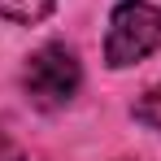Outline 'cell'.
Returning a JSON list of instances; mask_svg holds the SVG:
<instances>
[{
    "instance_id": "obj_1",
    "label": "cell",
    "mask_w": 161,
    "mask_h": 161,
    "mask_svg": "<svg viewBox=\"0 0 161 161\" xmlns=\"http://www.w3.org/2000/svg\"><path fill=\"white\" fill-rule=\"evenodd\" d=\"M157 48H161V9L148 4V0H122L109 18L105 61L113 70H126Z\"/></svg>"
},
{
    "instance_id": "obj_2",
    "label": "cell",
    "mask_w": 161,
    "mask_h": 161,
    "mask_svg": "<svg viewBox=\"0 0 161 161\" xmlns=\"http://www.w3.org/2000/svg\"><path fill=\"white\" fill-rule=\"evenodd\" d=\"M79 83H83V65L65 44H44L39 53H31L26 70H22V87H26V100L35 109L70 105Z\"/></svg>"
},
{
    "instance_id": "obj_3",
    "label": "cell",
    "mask_w": 161,
    "mask_h": 161,
    "mask_svg": "<svg viewBox=\"0 0 161 161\" xmlns=\"http://www.w3.org/2000/svg\"><path fill=\"white\" fill-rule=\"evenodd\" d=\"M57 0H0V18H9V22H39V18H48V9H53Z\"/></svg>"
},
{
    "instance_id": "obj_4",
    "label": "cell",
    "mask_w": 161,
    "mask_h": 161,
    "mask_svg": "<svg viewBox=\"0 0 161 161\" xmlns=\"http://www.w3.org/2000/svg\"><path fill=\"white\" fill-rule=\"evenodd\" d=\"M135 122H144L148 131L161 135V87H148V92L135 100Z\"/></svg>"
},
{
    "instance_id": "obj_5",
    "label": "cell",
    "mask_w": 161,
    "mask_h": 161,
    "mask_svg": "<svg viewBox=\"0 0 161 161\" xmlns=\"http://www.w3.org/2000/svg\"><path fill=\"white\" fill-rule=\"evenodd\" d=\"M0 161H4V144H0Z\"/></svg>"
}]
</instances>
